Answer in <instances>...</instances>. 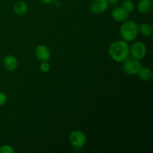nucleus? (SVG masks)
I'll return each instance as SVG.
<instances>
[{
  "label": "nucleus",
  "instance_id": "1",
  "mask_svg": "<svg viewBox=\"0 0 153 153\" xmlns=\"http://www.w3.org/2000/svg\"><path fill=\"white\" fill-rule=\"evenodd\" d=\"M108 54L115 62L122 63L130 55V47L125 40H117L109 46Z\"/></svg>",
  "mask_w": 153,
  "mask_h": 153
},
{
  "label": "nucleus",
  "instance_id": "2",
  "mask_svg": "<svg viewBox=\"0 0 153 153\" xmlns=\"http://www.w3.org/2000/svg\"><path fill=\"white\" fill-rule=\"evenodd\" d=\"M123 40L126 42H131L137 38L139 34L138 25L132 20H128L123 22L120 30Z\"/></svg>",
  "mask_w": 153,
  "mask_h": 153
},
{
  "label": "nucleus",
  "instance_id": "3",
  "mask_svg": "<svg viewBox=\"0 0 153 153\" xmlns=\"http://www.w3.org/2000/svg\"><path fill=\"white\" fill-rule=\"evenodd\" d=\"M123 70L126 74L130 76L137 75L139 70L142 67L140 60L136 59L133 57L128 56L124 61H123Z\"/></svg>",
  "mask_w": 153,
  "mask_h": 153
},
{
  "label": "nucleus",
  "instance_id": "4",
  "mask_svg": "<svg viewBox=\"0 0 153 153\" xmlns=\"http://www.w3.org/2000/svg\"><path fill=\"white\" fill-rule=\"evenodd\" d=\"M69 140L72 146L75 148H82L87 140L86 135L80 130H73L69 134Z\"/></svg>",
  "mask_w": 153,
  "mask_h": 153
},
{
  "label": "nucleus",
  "instance_id": "5",
  "mask_svg": "<svg viewBox=\"0 0 153 153\" xmlns=\"http://www.w3.org/2000/svg\"><path fill=\"white\" fill-rule=\"evenodd\" d=\"M147 49L146 46L142 42H135L130 47V55L131 57L138 60H142L145 58Z\"/></svg>",
  "mask_w": 153,
  "mask_h": 153
},
{
  "label": "nucleus",
  "instance_id": "6",
  "mask_svg": "<svg viewBox=\"0 0 153 153\" xmlns=\"http://www.w3.org/2000/svg\"><path fill=\"white\" fill-rule=\"evenodd\" d=\"M108 7L109 4L106 0H93L90 5V9L92 13L100 14L106 11Z\"/></svg>",
  "mask_w": 153,
  "mask_h": 153
},
{
  "label": "nucleus",
  "instance_id": "7",
  "mask_svg": "<svg viewBox=\"0 0 153 153\" xmlns=\"http://www.w3.org/2000/svg\"><path fill=\"white\" fill-rule=\"evenodd\" d=\"M112 19L114 21L118 22H123L128 19L129 13L127 12L122 6L120 7H116L111 10V13Z\"/></svg>",
  "mask_w": 153,
  "mask_h": 153
},
{
  "label": "nucleus",
  "instance_id": "8",
  "mask_svg": "<svg viewBox=\"0 0 153 153\" xmlns=\"http://www.w3.org/2000/svg\"><path fill=\"white\" fill-rule=\"evenodd\" d=\"M36 58L38 61H48L51 58V52L49 48L43 44H40L35 49Z\"/></svg>",
  "mask_w": 153,
  "mask_h": 153
},
{
  "label": "nucleus",
  "instance_id": "9",
  "mask_svg": "<svg viewBox=\"0 0 153 153\" xmlns=\"http://www.w3.org/2000/svg\"><path fill=\"white\" fill-rule=\"evenodd\" d=\"M3 66L7 71H14L18 67V61L15 56L12 55H7L3 59Z\"/></svg>",
  "mask_w": 153,
  "mask_h": 153
},
{
  "label": "nucleus",
  "instance_id": "10",
  "mask_svg": "<svg viewBox=\"0 0 153 153\" xmlns=\"http://www.w3.org/2000/svg\"><path fill=\"white\" fill-rule=\"evenodd\" d=\"M137 10L140 13H148L152 8V0H140L137 3Z\"/></svg>",
  "mask_w": 153,
  "mask_h": 153
},
{
  "label": "nucleus",
  "instance_id": "11",
  "mask_svg": "<svg viewBox=\"0 0 153 153\" xmlns=\"http://www.w3.org/2000/svg\"><path fill=\"white\" fill-rule=\"evenodd\" d=\"M28 4L23 1H18L13 5V11L18 16H23L28 12Z\"/></svg>",
  "mask_w": 153,
  "mask_h": 153
},
{
  "label": "nucleus",
  "instance_id": "12",
  "mask_svg": "<svg viewBox=\"0 0 153 153\" xmlns=\"http://www.w3.org/2000/svg\"><path fill=\"white\" fill-rule=\"evenodd\" d=\"M139 33L142 34L144 37H150L152 36L153 30L152 25L148 23H142L140 25H138Z\"/></svg>",
  "mask_w": 153,
  "mask_h": 153
},
{
  "label": "nucleus",
  "instance_id": "13",
  "mask_svg": "<svg viewBox=\"0 0 153 153\" xmlns=\"http://www.w3.org/2000/svg\"><path fill=\"white\" fill-rule=\"evenodd\" d=\"M137 75L141 80L148 81L152 79V72L149 67H141Z\"/></svg>",
  "mask_w": 153,
  "mask_h": 153
},
{
  "label": "nucleus",
  "instance_id": "14",
  "mask_svg": "<svg viewBox=\"0 0 153 153\" xmlns=\"http://www.w3.org/2000/svg\"><path fill=\"white\" fill-rule=\"evenodd\" d=\"M122 7L128 13H131L134 10V4L132 0H123L122 1Z\"/></svg>",
  "mask_w": 153,
  "mask_h": 153
},
{
  "label": "nucleus",
  "instance_id": "15",
  "mask_svg": "<svg viewBox=\"0 0 153 153\" xmlns=\"http://www.w3.org/2000/svg\"><path fill=\"white\" fill-rule=\"evenodd\" d=\"M50 64L48 61H43L40 65V70L43 73H48L50 70Z\"/></svg>",
  "mask_w": 153,
  "mask_h": 153
},
{
  "label": "nucleus",
  "instance_id": "16",
  "mask_svg": "<svg viewBox=\"0 0 153 153\" xmlns=\"http://www.w3.org/2000/svg\"><path fill=\"white\" fill-rule=\"evenodd\" d=\"M14 150L12 146L9 145H4L0 147V153H13Z\"/></svg>",
  "mask_w": 153,
  "mask_h": 153
},
{
  "label": "nucleus",
  "instance_id": "17",
  "mask_svg": "<svg viewBox=\"0 0 153 153\" xmlns=\"http://www.w3.org/2000/svg\"><path fill=\"white\" fill-rule=\"evenodd\" d=\"M7 98L6 94L0 91V107L5 105V103L7 102Z\"/></svg>",
  "mask_w": 153,
  "mask_h": 153
},
{
  "label": "nucleus",
  "instance_id": "18",
  "mask_svg": "<svg viewBox=\"0 0 153 153\" xmlns=\"http://www.w3.org/2000/svg\"><path fill=\"white\" fill-rule=\"evenodd\" d=\"M109 4H112V5H115L119 2L120 0H106Z\"/></svg>",
  "mask_w": 153,
  "mask_h": 153
},
{
  "label": "nucleus",
  "instance_id": "19",
  "mask_svg": "<svg viewBox=\"0 0 153 153\" xmlns=\"http://www.w3.org/2000/svg\"><path fill=\"white\" fill-rule=\"evenodd\" d=\"M40 1L43 3H44V4H49V3H52L53 0H40Z\"/></svg>",
  "mask_w": 153,
  "mask_h": 153
}]
</instances>
